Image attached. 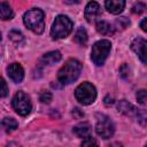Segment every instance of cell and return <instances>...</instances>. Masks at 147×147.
<instances>
[{"instance_id": "cell-1", "label": "cell", "mask_w": 147, "mask_h": 147, "mask_svg": "<svg viewBox=\"0 0 147 147\" xmlns=\"http://www.w3.org/2000/svg\"><path fill=\"white\" fill-rule=\"evenodd\" d=\"M82 63L76 59L68 60L64 65L59 70L57 79L61 84H70L74 83L80 75L82 71Z\"/></svg>"}, {"instance_id": "cell-2", "label": "cell", "mask_w": 147, "mask_h": 147, "mask_svg": "<svg viewBox=\"0 0 147 147\" xmlns=\"http://www.w3.org/2000/svg\"><path fill=\"white\" fill-rule=\"evenodd\" d=\"M23 22L28 29L37 34H40L45 30L44 11L39 8H32L28 10L23 16Z\"/></svg>"}, {"instance_id": "cell-3", "label": "cell", "mask_w": 147, "mask_h": 147, "mask_svg": "<svg viewBox=\"0 0 147 147\" xmlns=\"http://www.w3.org/2000/svg\"><path fill=\"white\" fill-rule=\"evenodd\" d=\"M72 22L71 20L65 16V15H59L51 29V36L54 39H62L65 38L70 34V32L72 31Z\"/></svg>"}, {"instance_id": "cell-4", "label": "cell", "mask_w": 147, "mask_h": 147, "mask_svg": "<svg viewBox=\"0 0 147 147\" xmlns=\"http://www.w3.org/2000/svg\"><path fill=\"white\" fill-rule=\"evenodd\" d=\"M111 48V44L109 40H99L96 41L93 47H92V52H91V57L92 61L94 62V64L96 65H102L110 52Z\"/></svg>"}, {"instance_id": "cell-5", "label": "cell", "mask_w": 147, "mask_h": 147, "mask_svg": "<svg viewBox=\"0 0 147 147\" xmlns=\"http://www.w3.org/2000/svg\"><path fill=\"white\" fill-rule=\"evenodd\" d=\"M76 99L83 105H91L96 98V90L94 85L88 82L82 83L75 91Z\"/></svg>"}, {"instance_id": "cell-6", "label": "cell", "mask_w": 147, "mask_h": 147, "mask_svg": "<svg viewBox=\"0 0 147 147\" xmlns=\"http://www.w3.org/2000/svg\"><path fill=\"white\" fill-rule=\"evenodd\" d=\"M11 106H13L14 110L21 116H26L28 114H30L31 108H32L30 96L26 93H24L23 91H20L14 95Z\"/></svg>"}, {"instance_id": "cell-7", "label": "cell", "mask_w": 147, "mask_h": 147, "mask_svg": "<svg viewBox=\"0 0 147 147\" xmlns=\"http://www.w3.org/2000/svg\"><path fill=\"white\" fill-rule=\"evenodd\" d=\"M95 131L98 136H100L103 139H109L113 137L115 127L110 118L106 115H98L96 116V125H95Z\"/></svg>"}, {"instance_id": "cell-8", "label": "cell", "mask_w": 147, "mask_h": 147, "mask_svg": "<svg viewBox=\"0 0 147 147\" xmlns=\"http://www.w3.org/2000/svg\"><path fill=\"white\" fill-rule=\"evenodd\" d=\"M84 16L88 23L95 22L101 16V7L96 1H90L85 8Z\"/></svg>"}, {"instance_id": "cell-9", "label": "cell", "mask_w": 147, "mask_h": 147, "mask_svg": "<svg viewBox=\"0 0 147 147\" xmlns=\"http://www.w3.org/2000/svg\"><path fill=\"white\" fill-rule=\"evenodd\" d=\"M146 45L147 42L144 38H136L131 44L132 51L139 56L142 63H146Z\"/></svg>"}, {"instance_id": "cell-10", "label": "cell", "mask_w": 147, "mask_h": 147, "mask_svg": "<svg viewBox=\"0 0 147 147\" xmlns=\"http://www.w3.org/2000/svg\"><path fill=\"white\" fill-rule=\"evenodd\" d=\"M7 74L14 83H21L24 78V70H23L22 65L18 63L9 64L7 68Z\"/></svg>"}, {"instance_id": "cell-11", "label": "cell", "mask_w": 147, "mask_h": 147, "mask_svg": "<svg viewBox=\"0 0 147 147\" xmlns=\"http://www.w3.org/2000/svg\"><path fill=\"white\" fill-rule=\"evenodd\" d=\"M106 8L109 13L117 15L123 11L125 7V0H106Z\"/></svg>"}, {"instance_id": "cell-12", "label": "cell", "mask_w": 147, "mask_h": 147, "mask_svg": "<svg viewBox=\"0 0 147 147\" xmlns=\"http://www.w3.org/2000/svg\"><path fill=\"white\" fill-rule=\"evenodd\" d=\"M91 125L86 122L79 123L74 127V132L79 137V138H86L88 136H91Z\"/></svg>"}, {"instance_id": "cell-13", "label": "cell", "mask_w": 147, "mask_h": 147, "mask_svg": "<svg viewBox=\"0 0 147 147\" xmlns=\"http://www.w3.org/2000/svg\"><path fill=\"white\" fill-rule=\"evenodd\" d=\"M117 109H118L119 113H122L124 115H129V116H131V115L137 113V109L126 100H121L117 103Z\"/></svg>"}, {"instance_id": "cell-14", "label": "cell", "mask_w": 147, "mask_h": 147, "mask_svg": "<svg viewBox=\"0 0 147 147\" xmlns=\"http://www.w3.org/2000/svg\"><path fill=\"white\" fill-rule=\"evenodd\" d=\"M61 57H62V55H61V53H60L59 51H53V52L46 53V54L42 56L41 61H42L45 64L51 65V64H54V63L59 62V61L61 60Z\"/></svg>"}, {"instance_id": "cell-15", "label": "cell", "mask_w": 147, "mask_h": 147, "mask_svg": "<svg viewBox=\"0 0 147 147\" xmlns=\"http://www.w3.org/2000/svg\"><path fill=\"white\" fill-rule=\"evenodd\" d=\"M96 31L103 36H110L114 33L115 29L111 26L110 23H108L106 21H99V22H96Z\"/></svg>"}, {"instance_id": "cell-16", "label": "cell", "mask_w": 147, "mask_h": 147, "mask_svg": "<svg viewBox=\"0 0 147 147\" xmlns=\"http://www.w3.org/2000/svg\"><path fill=\"white\" fill-rule=\"evenodd\" d=\"M14 17V11L9 3L7 2H0V18L1 20H11Z\"/></svg>"}, {"instance_id": "cell-17", "label": "cell", "mask_w": 147, "mask_h": 147, "mask_svg": "<svg viewBox=\"0 0 147 147\" xmlns=\"http://www.w3.org/2000/svg\"><path fill=\"white\" fill-rule=\"evenodd\" d=\"M1 125L5 127V130H6L7 132H11V131H14V130L17 129L18 123H17L14 118H11V117H6V118L2 119Z\"/></svg>"}, {"instance_id": "cell-18", "label": "cell", "mask_w": 147, "mask_h": 147, "mask_svg": "<svg viewBox=\"0 0 147 147\" xmlns=\"http://www.w3.org/2000/svg\"><path fill=\"white\" fill-rule=\"evenodd\" d=\"M75 41L77 44H79V45H83V46L86 44V41H87V33H86L85 29L79 28L76 31V33H75Z\"/></svg>"}, {"instance_id": "cell-19", "label": "cell", "mask_w": 147, "mask_h": 147, "mask_svg": "<svg viewBox=\"0 0 147 147\" xmlns=\"http://www.w3.org/2000/svg\"><path fill=\"white\" fill-rule=\"evenodd\" d=\"M9 38H10L13 41H15V42H21V41L24 39L23 34H22L18 30H11V31L9 32Z\"/></svg>"}, {"instance_id": "cell-20", "label": "cell", "mask_w": 147, "mask_h": 147, "mask_svg": "<svg viewBox=\"0 0 147 147\" xmlns=\"http://www.w3.org/2000/svg\"><path fill=\"white\" fill-rule=\"evenodd\" d=\"M8 94V86L5 79L0 76V98H5Z\"/></svg>"}, {"instance_id": "cell-21", "label": "cell", "mask_w": 147, "mask_h": 147, "mask_svg": "<svg viewBox=\"0 0 147 147\" xmlns=\"http://www.w3.org/2000/svg\"><path fill=\"white\" fill-rule=\"evenodd\" d=\"M40 101L42 103H49L52 101V93L48 92V91H42L40 93V96H39Z\"/></svg>"}, {"instance_id": "cell-22", "label": "cell", "mask_w": 147, "mask_h": 147, "mask_svg": "<svg viewBox=\"0 0 147 147\" xmlns=\"http://www.w3.org/2000/svg\"><path fill=\"white\" fill-rule=\"evenodd\" d=\"M145 9H146V6H145V3H142V2H137V3H134L133 5V7H132V13H134V14H141V13H144L145 11Z\"/></svg>"}, {"instance_id": "cell-23", "label": "cell", "mask_w": 147, "mask_h": 147, "mask_svg": "<svg viewBox=\"0 0 147 147\" xmlns=\"http://www.w3.org/2000/svg\"><path fill=\"white\" fill-rule=\"evenodd\" d=\"M119 74H121V76L123 78H127L130 76V67L126 63L122 64V67L119 68Z\"/></svg>"}, {"instance_id": "cell-24", "label": "cell", "mask_w": 147, "mask_h": 147, "mask_svg": "<svg viewBox=\"0 0 147 147\" xmlns=\"http://www.w3.org/2000/svg\"><path fill=\"white\" fill-rule=\"evenodd\" d=\"M137 100L140 105H145L146 103V91L145 90H140L137 93Z\"/></svg>"}, {"instance_id": "cell-25", "label": "cell", "mask_w": 147, "mask_h": 147, "mask_svg": "<svg viewBox=\"0 0 147 147\" xmlns=\"http://www.w3.org/2000/svg\"><path fill=\"white\" fill-rule=\"evenodd\" d=\"M82 145H83V146H92V145H95V146H96V145H98V141H96L93 137L88 136V137L84 138V140H83Z\"/></svg>"}, {"instance_id": "cell-26", "label": "cell", "mask_w": 147, "mask_h": 147, "mask_svg": "<svg viewBox=\"0 0 147 147\" xmlns=\"http://www.w3.org/2000/svg\"><path fill=\"white\" fill-rule=\"evenodd\" d=\"M116 24H117L118 26H121L122 29H125V28L130 24V22H129V20H127L126 17H121L119 20L116 21Z\"/></svg>"}, {"instance_id": "cell-27", "label": "cell", "mask_w": 147, "mask_h": 147, "mask_svg": "<svg viewBox=\"0 0 147 147\" xmlns=\"http://www.w3.org/2000/svg\"><path fill=\"white\" fill-rule=\"evenodd\" d=\"M72 115H74L76 118H82V117H84V113H82L79 108H75L74 111H72Z\"/></svg>"}, {"instance_id": "cell-28", "label": "cell", "mask_w": 147, "mask_h": 147, "mask_svg": "<svg viewBox=\"0 0 147 147\" xmlns=\"http://www.w3.org/2000/svg\"><path fill=\"white\" fill-rule=\"evenodd\" d=\"M103 101H105V105H106L107 107H109V106H111V105L114 103V99H113L111 96H109V95H107Z\"/></svg>"}, {"instance_id": "cell-29", "label": "cell", "mask_w": 147, "mask_h": 147, "mask_svg": "<svg viewBox=\"0 0 147 147\" xmlns=\"http://www.w3.org/2000/svg\"><path fill=\"white\" fill-rule=\"evenodd\" d=\"M146 22H147V18H144V20L141 21V23H140L141 30H142L144 32H146V31H147V29H146Z\"/></svg>"}, {"instance_id": "cell-30", "label": "cell", "mask_w": 147, "mask_h": 147, "mask_svg": "<svg viewBox=\"0 0 147 147\" xmlns=\"http://www.w3.org/2000/svg\"><path fill=\"white\" fill-rule=\"evenodd\" d=\"M65 3H69V5H74V3H78L79 0H64Z\"/></svg>"}, {"instance_id": "cell-31", "label": "cell", "mask_w": 147, "mask_h": 147, "mask_svg": "<svg viewBox=\"0 0 147 147\" xmlns=\"http://www.w3.org/2000/svg\"><path fill=\"white\" fill-rule=\"evenodd\" d=\"M0 40H1V32H0Z\"/></svg>"}]
</instances>
